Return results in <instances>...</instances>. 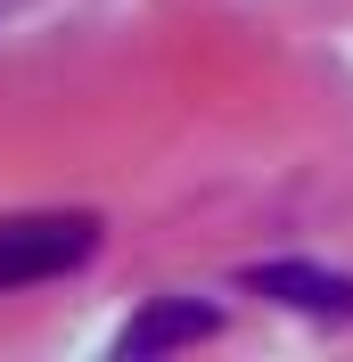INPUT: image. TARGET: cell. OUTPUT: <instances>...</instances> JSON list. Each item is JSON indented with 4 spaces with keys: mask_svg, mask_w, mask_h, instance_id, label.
<instances>
[{
    "mask_svg": "<svg viewBox=\"0 0 353 362\" xmlns=\"http://www.w3.org/2000/svg\"><path fill=\"white\" fill-rule=\"evenodd\" d=\"M99 214H0V288H33L90 264Z\"/></svg>",
    "mask_w": 353,
    "mask_h": 362,
    "instance_id": "6da1fadb",
    "label": "cell"
},
{
    "mask_svg": "<svg viewBox=\"0 0 353 362\" xmlns=\"http://www.w3.org/2000/svg\"><path fill=\"white\" fill-rule=\"evenodd\" d=\"M214 329H222L214 305H198V296H156L148 313L115 338V354H164V346H198V338H214Z\"/></svg>",
    "mask_w": 353,
    "mask_h": 362,
    "instance_id": "7a4b0ae2",
    "label": "cell"
},
{
    "mask_svg": "<svg viewBox=\"0 0 353 362\" xmlns=\"http://www.w3.org/2000/svg\"><path fill=\"white\" fill-rule=\"evenodd\" d=\"M246 288L280 296V305H296V313H353V280L345 272H321V264H255Z\"/></svg>",
    "mask_w": 353,
    "mask_h": 362,
    "instance_id": "3957f363",
    "label": "cell"
}]
</instances>
